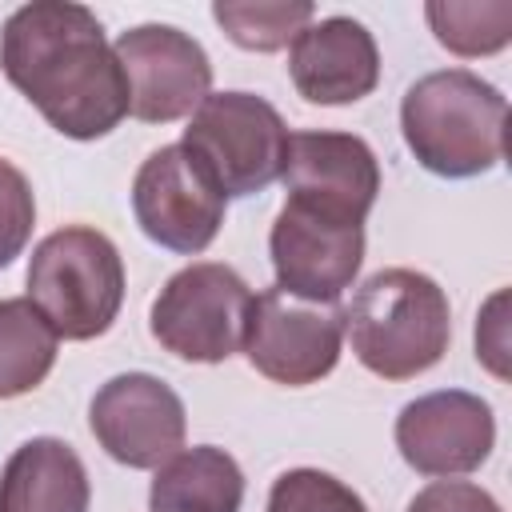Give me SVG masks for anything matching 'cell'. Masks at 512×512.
I'll list each match as a JSON object with an SVG mask.
<instances>
[{"instance_id": "1", "label": "cell", "mask_w": 512, "mask_h": 512, "mask_svg": "<svg viewBox=\"0 0 512 512\" xmlns=\"http://www.w3.org/2000/svg\"><path fill=\"white\" fill-rule=\"evenodd\" d=\"M0 72L68 140H100L128 112L124 72L84 4L32 0L4 20Z\"/></svg>"}, {"instance_id": "2", "label": "cell", "mask_w": 512, "mask_h": 512, "mask_svg": "<svg viewBox=\"0 0 512 512\" xmlns=\"http://www.w3.org/2000/svg\"><path fill=\"white\" fill-rule=\"evenodd\" d=\"M400 128L428 172L468 180L504 160L508 100L468 68L428 72L404 92Z\"/></svg>"}, {"instance_id": "3", "label": "cell", "mask_w": 512, "mask_h": 512, "mask_svg": "<svg viewBox=\"0 0 512 512\" xmlns=\"http://www.w3.org/2000/svg\"><path fill=\"white\" fill-rule=\"evenodd\" d=\"M344 332L368 372L384 380H412L436 368L448 352V296L416 268H384L356 288L344 312Z\"/></svg>"}, {"instance_id": "4", "label": "cell", "mask_w": 512, "mask_h": 512, "mask_svg": "<svg viewBox=\"0 0 512 512\" xmlns=\"http://www.w3.org/2000/svg\"><path fill=\"white\" fill-rule=\"evenodd\" d=\"M28 300L64 340H96L124 304V260L116 244L84 224L44 236L28 260Z\"/></svg>"}, {"instance_id": "5", "label": "cell", "mask_w": 512, "mask_h": 512, "mask_svg": "<svg viewBox=\"0 0 512 512\" xmlns=\"http://www.w3.org/2000/svg\"><path fill=\"white\" fill-rule=\"evenodd\" d=\"M288 136V124L264 96L208 92L192 112L180 148L212 176V184L228 200L264 192L284 176Z\"/></svg>"}, {"instance_id": "6", "label": "cell", "mask_w": 512, "mask_h": 512, "mask_svg": "<svg viewBox=\"0 0 512 512\" xmlns=\"http://www.w3.org/2000/svg\"><path fill=\"white\" fill-rule=\"evenodd\" d=\"M252 292L228 264H188L152 300L148 328L164 352L192 364H220L244 344Z\"/></svg>"}, {"instance_id": "7", "label": "cell", "mask_w": 512, "mask_h": 512, "mask_svg": "<svg viewBox=\"0 0 512 512\" xmlns=\"http://www.w3.org/2000/svg\"><path fill=\"white\" fill-rule=\"evenodd\" d=\"M340 344H344V316L332 304L296 300L280 288L252 296L240 348L260 376L288 388L316 384L336 368Z\"/></svg>"}, {"instance_id": "8", "label": "cell", "mask_w": 512, "mask_h": 512, "mask_svg": "<svg viewBox=\"0 0 512 512\" xmlns=\"http://www.w3.org/2000/svg\"><path fill=\"white\" fill-rule=\"evenodd\" d=\"M132 212L148 240L168 252H204L224 224V192L180 148H156L132 180Z\"/></svg>"}, {"instance_id": "9", "label": "cell", "mask_w": 512, "mask_h": 512, "mask_svg": "<svg viewBox=\"0 0 512 512\" xmlns=\"http://www.w3.org/2000/svg\"><path fill=\"white\" fill-rule=\"evenodd\" d=\"M112 52L124 72L128 112L144 124H168L196 112L212 88L208 52L172 24L128 28Z\"/></svg>"}, {"instance_id": "10", "label": "cell", "mask_w": 512, "mask_h": 512, "mask_svg": "<svg viewBox=\"0 0 512 512\" xmlns=\"http://www.w3.org/2000/svg\"><path fill=\"white\" fill-rule=\"evenodd\" d=\"M88 424L100 448L128 468H160L184 448V404L148 372H120L88 404Z\"/></svg>"}, {"instance_id": "11", "label": "cell", "mask_w": 512, "mask_h": 512, "mask_svg": "<svg viewBox=\"0 0 512 512\" xmlns=\"http://www.w3.org/2000/svg\"><path fill=\"white\" fill-rule=\"evenodd\" d=\"M268 248L280 292L312 304H336L364 264V224H344L284 200L272 220Z\"/></svg>"}, {"instance_id": "12", "label": "cell", "mask_w": 512, "mask_h": 512, "mask_svg": "<svg viewBox=\"0 0 512 512\" xmlns=\"http://www.w3.org/2000/svg\"><path fill=\"white\" fill-rule=\"evenodd\" d=\"M288 200L344 220L364 224L380 192V164L376 152L348 132H292L288 160H284Z\"/></svg>"}, {"instance_id": "13", "label": "cell", "mask_w": 512, "mask_h": 512, "mask_svg": "<svg viewBox=\"0 0 512 512\" xmlns=\"http://www.w3.org/2000/svg\"><path fill=\"white\" fill-rule=\"evenodd\" d=\"M496 444L492 408L460 388L428 392L400 408L396 448L408 468L424 476H464L476 472Z\"/></svg>"}, {"instance_id": "14", "label": "cell", "mask_w": 512, "mask_h": 512, "mask_svg": "<svg viewBox=\"0 0 512 512\" xmlns=\"http://www.w3.org/2000/svg\"><path fill=\"white\" fill-rule=\"evenodd\" d=\"M288 76L308 104H356L380 80V52L360 20L328 16L292 40Z\"/></svg>"}, {"instance_id": "15", "label": "cell", "mask_w": 512, "mask_h": 512, "mask_svg": "<svg viewBox=\"0 0 512 512\" xmlns=\"http://www.w3.org/2000/svg\"><path fill=\"white\" fill-rule=\"evenodd\" d=\"M84 460L56 436L24 440L0 472V512H88Z\"/></svg>"}, {"instance_id": "16", "label": "cell", "mask_w": 512, "mask_h": 512, "mask_svg": "<svg viewBox=\"0 0 512 512\" xmlns=\"http://www.w3.org/2000/svg\"><path fill=\"white\" fill-rule=\"evenodd\" d=\"M244 472L212 444L184 448L156 468L148 512H240Z\"/></svg>"}, {"instance_id": "17", "label": "cell", "mask_w": 512, "mask_h": 512, "mask_svg": "<svg viewBox=\"0 0 512 512\" xmlns=\"http://www.w3.org/2000/svg\"><path fill=\"white\" fill-rule=\"evenodd\" d=\"M60 336L32 300H0V400H16L44 384L56 364Z\"/></svg>"}, {"instance_id": "18", "label": "cell", "mask_w": 512, "mask_h": 512, "mask_svg": "<svg viewBox=\"0 0 512 512\" xmlns=\"http://www.w3.org/2000/svg\"><path fill=\"white\" fill-rule=\"evenodd\" d=\"M424 16L436 40L456 56H492L512 40V4L508 0H432Z\"/></svg>"}, {"instance_id": "19", "label": "cell", "mask_w": 512, "mask_h": 512, "mask_svg": "<svg viewBox=\"0 0 512 512\" xmlns=\"http://www.w3.org/2000/svg\"><path fill=\"white\" fill-rule=\"evenodd\" d=\"M212 16L228 32L232 44H240L248 52H276V48L292 44L312 24L316 8L308 0H256V4L216 0Z\"/></svg>"}, {"instance_id": "20", "label": "cell", "mask_w": 512, "mask_h": 512, "mask_svg": "<svg viewBox=\"0 0 512 512\" xmlns=\"http://www.w3.org/2000/svg\"><path fill=\"white\" fill-rule=\"evenodd\" d=\"M268 512H368V504L336 476L320 468H292L276 476Z\"/></svg>"}, {"instance_id": "21", "label": "cell", "mask_w": 512, "mask_h": 512, "mask_svg": "<svg viewBox=\"0 0 512 512\" xmlns=\"http://www.w3.org/2000/svg\"><path fill=\"white\" fill-rule=\"evenodd\" d=\"M32 224H36L32 184L16 164L0 160V268H8L24 252Z\"/></svg>"}, {"instance_id": "22", "label": "cell", "mask_w": 512, "mask_h": 512, "mask_svg": "<svg viewBox=\"0 0 512 512\" xmlns=\"http://www.w3.org/2000/svg\"><path fill=\"white\" fill-rule=\"evenodd\" d=\"M408 512H504L492 492L468 480H436L408 500Z\"/></svg>"}]
</instances>
